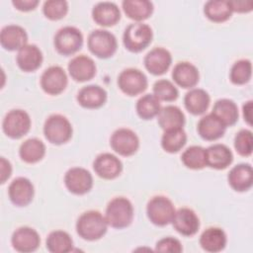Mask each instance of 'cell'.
Returning a JSON list of instances; mask_svg holds the SVG:
<instances>
[{
    "label": "cell",
    "mask_w": 253,
    "mask_h": 253,
    "mask_svg": "<svg viewBox=\"0 0 253 253\" xmlns=\"http://www.w3.org/2000/svg\"><path fill=\"white\" fill-rule=\"evenodd\" d=\"M252 64L249 59H239L233 63L229 72L230 81L235 85H243L250 81Z\"/></svg>",
    "instance_id": "cell-38"
},
{
    "label": "cell",
    "mask_w": 253,
    "mask_h": 253,
    "mask_svg": "<svg viewBox=\"0 0 253 253\" xmlns=\"http://www.w3.org/2000/svg\"><path fill=\"white\" fill-rule=\"evenodd\" d=\"M89 50L99 58H109L115 54L118 47L116 37L109 31L98 29L92 31L87 40Z\"/></svg>",
    "instance_id": "cell-5"
},
{
    "label": "cell",
    "mask_w": 253,
    "mask_h": 253,
    "mask_svg": "<svg viewBox=\"0 0 253 253\" xmlns=\"http://www.w3.org/2000/svg\"><path fill=\"white\" fill-rule=\"evenodd\" d=\"M234 148L241 156H250L253 149V136L250 129H240L234 136Z\"/></svg>",
    "instance_id": "cell-41"
},
{
    "label": "cell",
    "mask_w": 253,
    "mask_h": 253,
    "mask_svg": "<svg viewBox=\"0 0 253 253\" xmlns=\"http://www.w3.org/2000/svg\"><path fill=\"white\" fill-rule=\"evenodd\" d=\"M171 223L176 231L184 236H193L200 228V219L197 213L189 208L177 210Z\"/></svg>",
    "instance_id": "cell-16"
},
{
    "label": "cell",
    "mask_w": 253,
    "mask_h": 253,
    "mask_svg": "<svg viewBox=\"0 0 253 253\" xmlns=\"http://www.w3.org/2000/svg\"><path fill=\"white\" fill-rule=\"evenodd\" d=\"M11 243L16 251L30 253L39 248L41 237L36 229L30 226H21L13 232Z\"/></svg>",
    "instance_id": "cell-13"
},
{
    "label": "cell",
    "mask_w": 253,
    "mask_h": 253,
    "mask_svg": "<svg viewBox=\"0 0 253 253\" xmlns=\"http://www.w3.org/2000/svg\"><path fill=\"white\" fill-rule=\"evenodd\" d=\"M153 94L159 101L172 102L179 96V91L176 86L167 79H159L153 84Z\"/></svg>",
    "instance_id": "cell-39"
},
{
    "label": "cell",
    "mask_w": 253,
    "mask_h": 253,
    "mask_svg": "<svg viewBox=\"0 0 253 253\" xmlns=\"http://www.w3.org/2000/svg\"><path fill=\"white\" fill-rule=\"evenodd\" d=\"M53 44L58 53L65 56L72 55L82 47V33L75 27L65 26L56 32Z\"/></svg>",
    "instance_id": "cell-7"
},
{
    "label": "cell",
    "mask_w": 253,
    "mask_h": 253,
    "mask_svg": "<svg viewBox=\"0 0 253 253\" xmlns=\"http://www.w3.org/2000/svg\"><path fill=\"white\" fill-rule=\"evenodd\" d=\"M12 4L16 9L23 12H28V11L34 10L39 5V1L38 0H13Z\"/></svg>",
    "instance_id": "cell-45"
},
{
    "label": "cell",
    "mask_w": 253,
    "mask_h": 253,
    "mask_svg": "<svg viewBox=\"0 0 253 253\" xmlns=\"http://www.w3.org/2000/svg\"><path fill=\"white\" fill-rule=\"evenodd\" d=\"M19 155L26 163H37L45 155V145L39 138H28L20 145Z\"/></svg>",
    "instance_id": "cell-32"
},
{
    "label": "cell",
    "mask_w": 253,
    "mask_h": 253,
    "mask_svg": "<svg viewBox=\"0 0 253 253\" xmlns=\"http://www.w3.org/2000/svg\"><path fill=\"white\" fill-rule=\"evenodd\" d=\"M67 83V75L64 69L58 65L49 66L41 76V87L49 95L60 94L65 90Z\"/></svg>",
    "instance_id": "cell-12"
},
{
    "label": "cell",
    "mask_w": 253,
    "mask_h": 253,
    "mask_svg": "<svg viewBox=\"0 0 253 253\" xmlns=\"http://www.w3.org/2000/svg\"><path fill=\"white\" fill-rule=\"evenodd\" d=\"M155 251L166 253H180L183 251V246L179 239L167 236L161 238L156 242Z\"/></svg>",
    "instance_id": "cell-42"
},
{
    "label": "cell",
    "mask_w": 253,
    "mask_h": 253,
    "mask_svg": "<svg viewBox=\"0 0 253 253\" xmlns=\"http://www.w3.org/2000/svg\"><path fill=\"white\" fill-rule=\"evenodd\" d=\"M76 232L84 240L95 241L102 238L108 229V223L98 211H88L83 212L76 221Z\"/></svg>",
    "instance_id": "cell-1"
},
{
    "label": "cell",
    "mask_w": 253,
    "mask_h": 253,
    "mask_svg": "<svg viewBox=\"0 0 253 253\" xmlns=\"http://www.w3.org/2000/svg\"><path fill=\"white\" fill-rule=\"evenodd\" d=\"M72 126L69 120L60 115H50L44 122L43 134L52 144L60 145L67 142L72 136Z\"/></svg>",
    "instance_id": "cell-4"
},
{
    "label": "cell",
    "mask_w": 253,
    "mask_h": 253,
    "mask_svg": "<svg viewBox=\"0 0 253 253\" xmlns=\"http://www.w3.org/2000/svg\"><path fill=\"white\" fill-rule=\"evenodd\" d=\"M144 66L153 75H162L170 67L172 56L169 50L163 47H154L144 57Z\"/></svg>",
    "instance_id": "cell-18"
},
{
    "label": "cell",
    "mask_w": 253,
    "mask_h": 253,
    "mask_svg": "<svg viewBox=\"0 0 253 253\" xmlns=\"http://www.w3.org/2000/svg\"><path fill=\"white\" fill-rule=\"evenodd\" d=\"M94 22L103 27H112L121 19V11L114 2L103 1L97 3L92 9Z\"/></svg>",
    "instance_id": "cell-24"
},
{
    "label": "cell",
    "mask_w": 253,
    "mask_h": 253,
    "mask_svg": "<svg viewBox=\"0 0 253 253\" xmlns=\"http://www.w3.org/2000/svg\"><path fill=\"white\" fill-rule=\"evenodd\" d=\"M242 112H243V118L244 121L251 126L252 125V101H247L243 107H242Z\"/></svg>",
    "instance_id": "cell-46"
},
{
    "label": "cell",
    "mask_w": 253,
    "mask_h": 253,
    "mask_svg": "<svg viewBox=\"0 0 253 253\" xmlns=\"http://www.w3.org/2000/svg\"><path fill=\"white\" fill-rule=\"evenodd\" d=\"M46 249L51 253H67L72 250L73 240L63 230L51 231L46 237Z\"/></svg>",
    "instance_id": "cell-35"
},
{
    "label": "cell",
    "mask_w": 253,
    "mask_h": 253,
    "mask_svg": "<svg viewBox=\"0 0 253 253\" xmlns=\"http://www.w3.org/2000/svg\"><path fill=\"white\" fill-rule=\"evenodd\" d=\"M229 186L236 192L248 191L253 184V171L249 163H240L233 166L228 175Z\"/></svg>",
    "instance_id": "cell-20"
},
{
    "label": "cell",
    "mask_w": 253,
    "mask_h": 253,
    "mask_svg": "<svg viewBox=\"0 0 253 253\" xmlns=\"http://www.w3.org/2000/svg\"><path fill=\"white\" fill-rule=\"evenodd\" d=\"M110 145L118 154L122 156H131L139 147V139L133 130L121 127L116 129L111 135Z\"/></svg>",
    "instance_id": "cell-10"
},
{
    "label": "cell",
    "mask_w": 253,
    "mask_h": 253,
    "mask_svg": "<svg viewBox=\"0 0 253 253\" xmlns=\"http://www.w3.org/2000/svg\"><path fill=\"white\" fill-rule=\"evenodd\" d=\"M67 68L71 78L77 82L91 80L95 76L97 69L94 60L85 54L74 56L68 62Z\"/></svg>",
    "instance_id": "cell-17"
},
{
    "label": "cell",
    "mask_w": 253,
    "mask_h": 253,
    "mask_svg": "<svg viewBox=\"0 0 253 253\" xmlns=\"http://www.w3.org/2000/svg\"><path fill=\"white\" fill-rule=\"evenodd\" d=\"M207 166L216 170L227 168L233 161V154L230 148L221 143H215L206 148Z\"/></svg>",
    "instance_id": "cell-26"
},
{
    "label": "cell",
    "mask_w": 253,
    "mask_h": 253,
    "mask_svg": "<svg viewBox=\"0 0 253 253\" xmlns=\"http://www.w3.org/2000/svg\"><path fill=\"white\" fill-rule=\"evenodd\" d=\"M227 242V237L223 229L219 227H209L203 231L200 236L201 247L211 253L222 251Z\"/></svg>",
    "instance_id": "cell-27"
},
{
    "label": "cell",
    "mask_w": 253,
    "mask_h": 253,
    "mask_svg": "<svg viewBox=\"0 0 253 253\" xmlns=\"http://www.w3.org/2000/svg\"><path fill=\"white\" fill-rule=\"evenodd\" d=\"M27 32L19 25H7L0 32V43L6 50H19L27 44Z\"/></svg>",
    "instance_id": "cell-19"
},
{
    "label": "cell",
    "mask_w": 253,
    "mask_h": 253,
    "mask_svg": "<svg viewBox=\"0 0 253 253\" xmlns=\"http://www.w3.org/2000/svg\"><path fill=\"white\" fill-rule=\"evenodd\" d=\"M211 113L216 116L226 126L235 125L239 117L237 105L234 101L227 98L217 100L213 105Z\"/></svg>",
    "instance_id": "cell-31"
},
{
    "label": "cell",
    "mask_w": 253,
    "mask_h": 253,
    "mask_svg": "<svg viewBox=\"0 0 253 253\" xmlns=\"http://www.w3.org/2000/svg\"><path fill=\"white\" fill-rule=\"evenodd\" d=\"M93 169L100 178L113 180L119 177L122 173L123 163L116 155L104 152L95 158L93 162Z\"/></svg>",
    "instance_id": "cell-14"
},
{
    "label": "cell",
    "mask_w": 253,
    "mask_h": 253,
    "mask_svg": "<svg viewBox=\"0 0 253 253\" xmlns=\"http://www.w3.org/2000/svg\"><path fill=\"white\" fill-rule=\"evenodd\" d=\"M105 218L108 225L122 229L127 227L133 219V207L131 202L125 197L112 199L106 208Z\"/></svg>",
    "instance_id": "cell-2"
},
{
    "label": "cell",
    "mask_w": 253,
    "mask_h": 253,
    "mask_svg": "<svg viewBox=\"0 0 253 253\" xmlns=\"http://www.w3.org/2000/svg\"><path fill=\"white\" fill-rule=\"evenodd\" d=\"M136 113L142 120H151L157 117L161 104L159 99L154 94H145L141 96L136 102Z\"/></svg>",
    "instance_id": "cell-36"
},
{
    "label": "cell",
    "mask_w": 253,
    "mask_h": 253,
    "mask_svg": "<svg viewBox=\"0 0 253 253\" xmlns=\"http://www.w3.org/2000/svg\"><path fill=\"white\" fill-rule=\"evenodd\" d=\"M172 78L174 82L185 89L195 87L200 79V73L196 65L188 61L178 62L172 70Z\"/></svg>",
    "instance_id": "cell-23"
},
{
    "label": "cell",
    "mask_w": 253,
    "mask_h": 253,
    "mask_svg": "<svg viewBox=\"0 0 253 253\" xmlns=\"http://www.w3.org/2000/svg\"><path fill=\"white\" fill-rule=\"evenodd\" d=\"M187 142V134L183 127L164 130L161 137V146L168 153L180 151Z\"/></svg>",
    "instance_id": "cell-34"
},
{
    "label": "cell",
    "mask_w": 253,
    "mask_h": 253,
    "mask_svg": "<svg viewBox=\"0 0 253 253\" xmlns=\"http://www.w3.org/2000/svg\"><path fill=\"white\" fill-rule=\"evenodd\" d=\"M157 122L163 130L183 127L185 125V115L179 107L168 105L160 109L157 115Z\"/></svg>",
    "instance_id": "cell-29"
},
{
    "label": "cell",
    "mask_w": 253,
    "mask_h": 253,
    "mask_svg": "<svg viewBox=\"0 0 253 253\" xmlns=\"http://www.w3.org/2000/svg\"><path fill=\"white\" fill-rule=\"evenodd\" d=\"M66 189L74 195H84L93 187L92 174L85 168L72 167L64 175Z\"/></svg>",
    "instance_id": "cell-11"
},
{
    "label": "cell",
    "mask_w": 253,
    "mask_h": 253,
    "mask_svg": "<svg viewBox=\"0 0 253 253\" xmlns=\"http://www.w3.org/2000/svg\"><path fill=\"white\" fill-rule=\"evenodd\" d=\"M122 6L125 14L136 22L148 19L153 12V4L148 0H124Z\"/></svg>",
    "instance_id": "cell-30"
},
{
    "label": "cell",
    "mask_w": 253,
    "mask_h": 253,
    "mask_svg": "<svg viewBox=\"0 0 253 253\" xmlns=\"http://www.w3.org/2000/svg\"><path fill=\"white\" fill-rule=\"evenodd\" d=\"M2 128L8 137L14 139L20 138L29 132L31 128V118L24 110H11L3 119Z\"/></svg>",
    "instance_id": "cell-8"
},
{
    "label": "cell",
    "mask_w": 253,
    "mask_h": 253,
    "mask_svg": "<svg viewBox=\"0 0 253 253\" xmlns=\"http://www.w3.org/2000/svg\"><path fill=\"white\" fill-rule=\"evenodd\" d=\"M204 13L211 22L222 23L227 21L233 12L231 10L229 1L210 0L204 5Z\"/></svg>",
    "instance_id": "cell-33"
},
{
    "label": "cell",
    "mask_w": 253,
    "mask_h": 253,
    "mask_svg": "<svg viewBox=\"0 0 253 253\" xmlns=\"http://www.w3.org/2000/svg\"><path fill=\"white\" fill-rule=\"evenodd\" d=\"M226 127L227 126L216 116L211 113L200 119L197 130L203 139L212 141L222 137Z\"/></svg>",
    "instance_id": "cell-21"
},
{
    "label": "cell",
    "mask_w": 253,
    "mask_h": 253,
    "mask_svg": "<svg viewBox=\"0 0 253 253\" xmlns=\"http://www.w3.org/2000/svg\"><path fill=\"white\" fill-rule=\"evenodd\" d=\"M182 163L190 169L199 170L207 166L206 148L200 145H192L184 150L181 155Z\"/></svg>",
    "instance_id": "cell-37"
},
{
    "label": "cell",
    "mask_w": 253,
    "mask_h": 253,
    "mask_svg": "<svg viewBox=\"0 0 253 253\" xmlns=\"http://www.w3.org/2000/svg\"><path fill=\"white\" fill-rule=\"evenodd\" d=\"M12 173V165L11 163L5 158L1 157L0 158V182L1 184H4L9 177L11 176Z\"/></svg>",
    "instance_id": "cell-44"
},
{
    "label": "cell",
    "mask_w": 253,
    "mask_h": 253,
    "mask_svg": "<svg viewBox=\"0 0 253 253\" xmlns=\"http://www.w3.org/2000/svg\"><path fill=\"white\" fill-rule=\"evenodd\" d=\"M152 29L144 23L135 22L129 24L123 35L125 47L131 52H140L152 42Z\"/></svg>",
    "instance_id": "cell-3"
},
{
    "label": "cell",
    "mask_w": 253,
    "mask_h": 253,
    "mask_svg": "<svg viewBox=\"0 0 253 253\" xmlns=\"http://www.w3.org/2000/svg\"><path fill=\"white\" fill-rule=\"evenodd\" d=\"M42 50L32 43H27L18 50L16 61L19 68L25 72H33L40 68L42 62Z\"/></svg>",
    "instance_id": "cell-25"
},
{
    "label": "cell",
    "mask_w": 253,
    "mask_h": 253,
    "mask_svg": "<svg viewBox=\"0 0 253 253\" xmlns=\"http://www.w3.org/2000/svg\"><path fill=\"white\" fill-rule=\"evenodd\" d=\"M232 12L248 13L253 9V3L251 1H229Z\"/></svg>",
    "instance_id": "cell-43"
},
{
    "label": "cell",
    "mask_w": 253,
    "mask_h": 253,
    "mask_svg": "<svg viewBox=\"0 0 253 253\" xmlns=\"http://www.w3.org/2000/svg\"><path fill=\"white\" fill-rule=\"evenodd\" d=\"M34 195V185L26 177L15 178L8 187L9 199L17 207L28 206L33 201Z\"/></svg>",
    "instance_id": "cell-15"
},
{
    "label": "cell",
    "mask_w": 253,
    "mask_h": 253,
    "mask_svg": "<svg viewBox=\"0 0 253 253\" xmlns=\"http://www.w3.org/2000/svg\"><path fill=\"white\" fill-rule=\"evenodd\" d=\"M147 85V77L142 71L136 68L124 69L118 76L119 88L128 96H136L144 92Z\"/></svg>",
    "instance_id": "cell-9"
},
{
    "label": "cell",
    "mask_w": 253,
    "mask_h": 253,
    "mask_svg": "<svg viewBox=\"0 0 253 253\" xmlns=\"http://www.w3.org/2000/svg\"><path fill=\"white\" fill-rule=\"evenodd\" d=\"M68 12V3L65 0H47L42 5L43 15L52 21L60 20Z\"/></svg>",
    "instance_id": "cell-40"
},
{
    "label": "cell",
    "mask_w": 253,
    "mask_h": 253,
    "mask_svg": "<svg viewBox=\"0 0 253 253\" xmlns=\"http://www.w3.org/2000/svg\"><path fill=\"white\" fill-rule=\"evenodd\" d=\"M211 103L209 93L201 88H192L184 97V105L189 113L195 116L204 114Z\"/></svg>",
    "instance_id": "cell-28"
},
{
    "label": "cell",
    "mask_w": 253,
    "mask_h": 253,
    "mask_svg": "<svg viewBox=\"0 0 253 253\" xmlns=\"http://www.w3.org/2000/svg\"><path fill=\"white\" fill-rule=\"evenodd\" d=\"M78 104L86 109H98L101 108L107 101L106 90L95 84L82 87L76 96Z\"/></svg>",
    "instance_id": "cell-22"
},
{
    "label": "cell",
    "mask_w": 253,
    "mask_h": 253,
    "mask_svg": "<svg viewBox=\"0 0 253 253\" xmlns=\"http://www.w3.org/2000/svg\"><path fill=\"white\" fill-rule=\"evenodd\" d=\"M175 211L173 203L165 196H154L146 205L147 217L157 226H165L171 223Z\"/></svg>",
    "instance_id": "cell-6"
}]
</instances>
